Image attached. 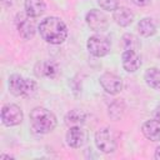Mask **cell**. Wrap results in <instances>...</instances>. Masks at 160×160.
<instances>
[{"mask_svg":"<svg viewBox=\"0 0 160 160\" xmlns=\"http://www.w3.org/2000/svg\"><path fill=\"white\" fill-rule=\"evenodd\" d=\"M88 140V132L81 126H71L66 132V142L71 148H81Z\"/></svg>","mask_w":160,"mask_h":160,"instance_id":"cell-10","label":"cell"},{"mask_svg":"<svg viewBox=\"0 0 160 160\" xmlns=\"http://www.w3.org/2000/svg\"><path fill=\"white\" fill-rule=\"evenodd\" d=\"M30 124H31V128L36 132L48 134L55 129L56 118L50 110L38 106L32 109L30 112Z\"/></svg>","mask_w":160,"mask_h":160,"instance_id":"cell-2","label":"cell"},{"mask_svg":"<svg viewBox=\"0 0 160 160\" xmlns=\"http://www.w3.org/2000/svg\"><path fill=\"white\" fill-rule=\"evenodd\" d=\"M122 44H124L125 50H135V51H138L140 49V46H141L139 38L132 35V34H125L122 36Z\"/></svg>","mask_w":160,"mask_h":160,"instance_id":"cell-19","label":"cell"},{"mask_svg":"<svg viewBox=\"0 0 160 160\" xmlns=\"http://www.w3.org/2000/svg\"><path fill=\"white\" fill-rule=\"evenodd\" d=\"M100 85L101 88L110 95H116L122 90V80L120 76L111 74V72H105L100 76Z\"/></svg>","mask_w":160,"mask_h":160,"instance_id":"cell-8","label":"cell"},{"mask_svg":"<svg viewBox=\"0 0 160 160\" xmlns=\"http://www.w3.org/2000/svg\"><path fill=\"white\" fill-rule=\"evenodd\" d=\"M15 22H16L18 31L22 39L29 40L35 35V24L26 12L25 14H18Z\"/></svg>","mask_w":160,"mask_h":160,"instance_id":"cell-9","label":"cell"},{"mask_svg":"<svg viewBox=\"0 0 160 160\" xmlns=\"http://www.w3.org/2000/svg\"><path fill=\"white\" fill-rule=\"evenodd\" d=\"M144 80L148 86L159 90L160 89V69L159 68H149L144 74Z\"/></svg>","mask_w":160,"mask_h":160,"instance_id":"cell-17","label":"cell"},{"mask_svg":"<svg viewBox=\"0 0 160 160\" xmlns=\"http://www.w3.org/2000/svg\"><path fill=\"white\" fill-rule=\"evenodd\" d=\"M86 46H88L89 52L96 58L105 56L110 51V41L108 40V38L99 35V34L90 36L88 39Z\"/></svg>","mask_w":160,"mask_h":160,"instance_id":"cell-5","label":"cell"},{"mask_svg":"<svg viewBox=\"0 0 160 160\" xmlns=\"http://www.w3.org/2000/svg\"><path fill=\"white\" fill-rule=\"evenodd\" d=\"M155 159L160 160V146H158L156 150H155Z\"/></svg>","mask_w":160,"mask_h":160,"instance_id":"cell-24","label":"cell"},{"mask_svg":"<svg viewBox=\"0 0 160 160\" xmlns=\"http://www.w3.org/2000/svg\"><path fill=\"white\" fill-rule=\"evenodd\" d=\"M86 119V114L80 110V109H74L70 110L66 115H65V124L71 128V126H80L85 122Z\"/></svg>","mask_w":160,"mask_h":160,"instance_id":"cell-16","label":"cell"},{"mask_svg":"<svg viewBox=\"0 0 160 160\" xmlns=\"http://www.w3.org/2000/svg\"><path fill=\"white\" fill-rule=\"evenodd\" d=\"M85 20H86L88 26L96 32H102L108 29V18L100 10H96V9L90 10L86 14Z\"/></svg>","mask_w":160,"mask_h":160,"instance_id":"cell-7","label":"cell"},{"mask_svg":"<svg viewBox=\"0 0 160 160\" xmlns=\"http://www.w3.org/2000/svg\"><path fill=\"white\" fill-rule=\"evenodd\" d=\"M121 60L124 69L129 72H135L141 65L140 55L135 50H125L121 55Z\"/></svg>","mask_w":160,"mask_h":160,"instance_id":"cell-11","label":"cell"},{"mask_svg":"<svg viewBox=\"0 0 160 160\" xmlns=\"http://www.w3.org/2000/svg\"><path fill=\"white\" fill-rule=\"evenodd\" d=\"M132 4H135L136 6H146L150 4L151 0H131Z\"/></svg>","mask_w":160,"mask_h":160,"instance_id":"cell-21","label":"cell"},{"mask_svg":"<svg viewBox=\"0 0 160 160\" xmlns=\"http://www.w3.org/2000/svg\"><path fill=\"white\" fill-rule=\"evenodd\" d=\"M138 30L140 32L141 36L144 38H149L151 35H154L156 32V26L152 21V19L150 18H144L138 22Z\"/></svg>","mask_w":160,"mask_h":160,"instance_id":"cell-18","label":"cell"},{"mask_svg":"<svg viewBox=\"0 0 160 160\" xmlns=\"http://www.w3.org/2000/svg\"><path fill=\"white\" fill-rule=\"evenodd\" d=\"M98 4L102 10L114 11L119 6V0H98Z\"/></svg>","mask_w":160,"mask_h":160,"instance_id":"cell-20","label":"cell"},{"mask_svg":"<svg viewBox=\"0 0 160 160\" xmlns=\"http://www.w3.org/2000/svg\"><path fill=\"white\" fill-rule=\"evenodd\" d=\"M25 12L30 18H39L45 12L46 5L44 0H25Z\"/></svg>","mask_w":160,"mask_h":160,"instance_id":"cell-15","label":"cell"},{"mask_svg":"<svg viewBox=\"0 0 160 160\" xmlns=\"http://www.w3.org/2000/svg\"><path fill=\"white\" fill-rule=\"evenodd\" d=\"M154 119H156L158 121H160V102L156 105V108L154 110Z\"/></svg>","mask_w":160,"mask_h":160,"instance_id":"cell-22","label":"cell"},{"mask_svg":"<svg viewBox=\"0 0 160 160\" xmlns=\"http://www.w3.org/2000/svg\"><path fill=\"white\" fill-rule=\"evenodd\" d=\"M141 131L146 139L151 141H160V121L156 119L145 121L141 126Z\"/></svg>","mask_w":160,"mask_h":160,"instance_id":"cell-12","label":"cell"},{"mask_svg":"<svg viewBox=\"0 0 160 160\" xmlns=\"http://www.w3.org/2000/svg\"><path fill=\"white\" fill-rule=\"evenodd\" d=\"M4 159H12L10 155H5V154H2V155H0V160H4Z\"/></svg>","mask_w":160,"mask_h":160,"instance_id":"cell-25","label":"cell"},{"mask_svg":"<svg viewBox=\"0 0 160 160\" xmlns=\"http://www.w3.org/2000/svg\"><path fill=\"white\" fill-rule=\"evenodd\" d=\"M40 36L49 44L59 45L66 40L68 28L65 22L55 16H50L44 19L39 25Z\"/></svg>","mask_w":160,"mask_h":160,"instance_id":"cell-1","label":"cell"},{"mask_svg":"<svg viewBox=\"0 0 160 160\" xmlns=\"http://www.w3.org/2000/svg\"><path fill=\"white\" fill-rule=\"evenodd\" d=\"M1 4H2V6H5V8H9V6H11L12 1H11V0H1Z\"/></svg>","mask_w":160,"mask_h":160,"instance_id":"cell-23","label":"cell"},{"mask_svg":"<svg viewBox=\"0 0 160 160\" xmlns=\"http://www.w3.org/2000/svg\"><path fill=\"white\" fill-rule=\"evenodd\" d=\"M35 74H36V76H45V78L54 79L59 74V68L52 61H41L36 65Z\"/></svg>","mask_w":160,"mask_h":160,"instance_id":"cell-14","label":"cell"},{"mask_svg":"<svg viewBox=\"0 0 160 160\" xmlns=\"http://www.w3.org/2000/svg\"><path fill=\"white\" fill-rule=\"evenodd\" d=\"M22 110L16 104H5L1 109V121L5 126H15L22 121Z\"/></svg>","mask_w":160,"mask_h":160,"instance_id":"cell-6","label":"cell"},{"mask_svg":"<svg viewBox=\"0 0 160 160\" xmlns=\"http://www.w3.org/2000/svg\"><path fill=\"white\" fill-rule=\"evenodd\" d=\"M112 19L120 26H129L134 20V14L130 9L125 6H118L112 11Z\"/></svg>","mask_w":160,"mask_h":160,"instance_id":"cell-13","label":"cell"},{"mask_svg":"<svg viewBox=\"0 0 160 160\" xmlns=\"http://www.w3.org/2000/svg\"><path fill=\"white\" fill-rule=\"evenodd\" d=\"M9 90L14 96H31L36 91V81L12 74L9 78Z\"/></svg>","mask_w":160,"mask_h":160,"instance_id":"cell-3","label":"cell"},{"mask_svg":"<svg viewBox=\"0 0 160 160\" xmlns=\"http://www.w3.org/2000/svg\"><path fill=\"white\" fill-rule=\"evenodd\" d=\"M95 145L100 151H102L105 154L114 152L118 146L114 131L110 128L99 129L95 134Z\"/></svg>","mask_w":160,"mask_h":160,"instance_id":"cell-4","label":"cell"}]
</instances>
